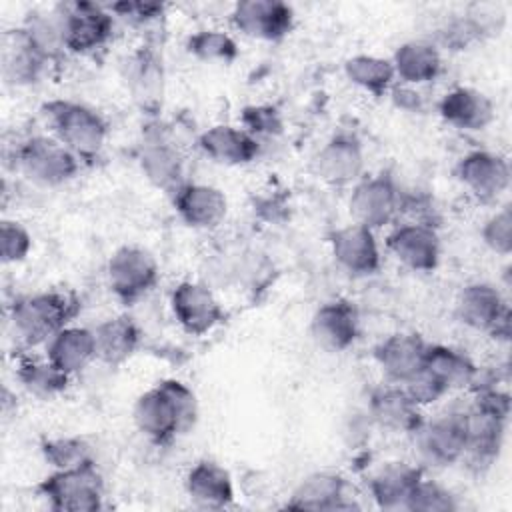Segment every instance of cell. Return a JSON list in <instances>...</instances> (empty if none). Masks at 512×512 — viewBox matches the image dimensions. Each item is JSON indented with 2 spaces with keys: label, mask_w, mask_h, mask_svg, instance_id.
<instances>
[{
  "label": "cell",
  "mask_w": 512,
  "mask_h": 512,
  "mask_svg": "<svg viewBox=\"0 0 512 512\" xmlns=\"http://www.w3.org/2000/svg\"><path fill=\"white\" fill-rule=\"evenodd\" d=\"M420 460L432 468H448L462 462L466 450V406L444 410L422 420L410 434Z\"/></svg>",
  "instance_id": "cell-5"
},
{
  "label": "cell",
  "mask_w": 512,
  "mask_h": 512,
  "mask_svg": "<svg viewBox=\"0 0 512 512\" xmlns=\"http://www.w3.org/2000/svg\"><path fill=\"white\" fill-rule=\"evenodd\" d=\"M92 330L96 342V360L112 368L128 362L142 342V330L128 314L110 316Z\"/></svg>",
  "instance_id": "cell-30"
},
{
  "label": "cell",
  "mask_w": 512,
  "mask_h": 512,
  "mask_svg": "<svg viewBox=\"0 0 512 512\" xmlns=\"http://www.w3.org/2000/svg\"><path fill=\"white\" fill-rule=\"evenodd\" d=\"M484 32V24L478 22L472 16H458L450 20L444 28L438 32V42H434L438 48L448 50H464L472 42H476Z\"/></svg>",
  "instance_id": "cell-44"
},
{
  "label": "cell",
  "mask_w": 512,
  "mask_h": 512,
  "mask_svg": "<svg viewBox=\"0 0 512 512\" xmlns=\"http://www.w3.org/2000/svg\"><path fill=\"white\" fill-rule=\"evenodd\" d=\"M422 476V466L404 460H392L382 464L372 474L368 480V492L374 504L382 510H406V502Z\"/></svg>",
  "instance_id": "cell-29"
},
{
  "label": "cell",
  "mask_w": 512,
  "mask_h": 512,
  "mask_svg": "<svg viewBox=\"0 0 512 512\" xmlns=\"http://www.w3.org/2000/svg\"><path fill=\"white\" fill-rule=\"evenodd\" d=\"M162 388L168 392L176 412H178V418H180V428H182V434H188L192 432V428L196 426L198 422V398L194 394V390L184 384L182 380H176V378H164L160 380Z\"/></svg>",
  "instance_id": "cell-43"
},
{
  "label": "cell",
  "mask_w": 512,
  "mask_h": 512,
  "mask_svg": "<svg viewBox=\"0 0 512 512\" xmlns=\"http://www.w3.org/2000/svg\"><path fill=\"white\" fill-rule=\"evenodd\" d=\"M406 510L410 512H454L458 510L456 496L436 480H422L412 490Z\"/></svg>",
  "instance_id": "cell-39"
},
{
  "label": "cell",
  "mask_w": 512,
  "mask_h": 512,
  "mask_svg": "<svg viewBox=\"0 0 512 512\" xmlns=\"http://www.w3.org/2000/svg\"><path fill=\"white\" fill-rule=\"evenodd\" d=\"M344 76L360 90L374 98L386 96L396 84V74L390 58L376 54H354L344 62Z\"/></svg>",
  "instance_id": "cell-35"
},
{
  "label": "cell",
  "mask_w": 512,
  "mask_h": 512,
  "mask_svg": "<svg viewBox=\"0 0 512 512\" xmlns=\"http://www.w3.org/2000/svg\"><path fill=\"white\" fill-rule=\"evenodd\" d=\"M82 302L72 290H44L16 296L8 308L12 332L26 348L46 344L80 314Z\"/></svg>",
  "instance_id": "cell-1"
},
{
  "label": "cell",
  "mask_w": 512,
  "mask_h": 512,
  "mask_svg": "<svg viewBox=\"0 0 512 512\" xmlns=\"http://www.w3.org/2000/svg\"><path fill=\"white\" fill-rule=\"evenodd\" d=\"M330 252L334 262L350 276H372L382 266V252L376 232L362 224H346L336 228L330 238Z\"/></svg>",
  "instance_id": "cell-18"
},
{
  "label": "cell",
  "mask_w": 512,
  "mask_h": 512,
  "mask_svg": "<svg viewBox=\"0 0 512 512\" xmlns=\"http://www.w3.org/2000/svg\"><path fill=\"white\" fill-rule=\"evenodd\" d=\"M508 416L478 404L466 406V450L462 462L474 472L488 470L502 452Z\"/></svg>",
  "instance_id": "cell-13"
},
{
  "label": "cell",
  "mask_w": 512,
  "mask_h": 512,
  "mask_svg": "<svg viewBox=\"0 0 512 512\" xmlns=\"http://www.w3.org/2000/svg\"><path fill=\"white\" fill-rule=\"evenodd\" d=\"M170 310L178 326L190 336H206L226 318L216 294L196 280H182L170 292Z\"/></svg>",
  "instance_id": "cell-11"
},
{
  "label": "cell",
  "mask_w": 512,
  "mask_h": 512,
  "mask_svg": "<svg viewBox=\"0 0 512 512\" xmlns=\"http://www.w3.org/2000/svg\"><path fill=\"white\" fill-rule=\"evenodd\" d=\"M312 164L316 176L328 186H354L364 176V146L356 134L338 132L324 142Z\"/></svg>",
  "instance_id": "cell-16"
},
{
  "label": "cell",
  "mask_w": 512,
  "mask_h": 512,
  "mask_svg": "<svg viewBox=\"0 0 512 512\" xmlns=\"http://www.w3.org/2000/svg\"><path fill=\"white\" fill-rule=\"evenodd\" d=\"M454 176L478 202L490 204L508 190L510 164L498 152L472 150L456 162Z\"/></svg>",
  "instance_id": "cell-14"
},
{
  "label": "cell",
  "mask_w": 512,
  "mask_h": 512,
  "mask_svg": "<svg viewBox=\"0 0 512 512\" xmlns=\"http://www.w3.org/2000/svg\"><path fill=\"white\" fill-rule=\"evenodd\" d=\"M386 250L412 272H432L440 264L442 242L432 224L408 220L388 232Z\"/></svg>",
  "instance_id": "cell-15"
},
{
  "label": "cell",
  "mask_w": 512,
  "mask_h": 512,
  "mask_svg": "<svg viewBox=\"0 0 512 512\" xmlns=\"http://www.w3.org/2000/svg\"><path fill=\"white\" fill-rule=\"evenodd\" d=\"M122 78L138 108L156 118L164 100V64L154 44H142L122 62Z\"/></svg>",
  "instance_id": "cell-12"
},
{
  "label": "cell",
  "mask_w": 512,
  "mask_h": 512,
  "mask_svg": "<svg viewBox=\"0 0 512 512\" xmlns=\"http://www.w3.org/2000/svg\"><path fill=\"white\" fill-rule=\"evenodd\" d=\"M22 28L48 62H58L66 54L62 22L56 8L52 12H30Z\"/></svg>",
  "instance_id": "cell-36"
},
{
  "label": "cell",
  "mask_w": 512,
  "mask_h": 512,
  "mask_svg": "<svg viewBox=\"0 0 512 512\" xmlns=\"http://www.w3.org/2000/svg\"><path fill=\"white\" fill-rule=\"evenodd\" d=\"M368 420L382 430L412 434L424 420L422 408L410 398L402 384L386 382L370 390Z\"/></svg>",
  "instance_id": "cell-20"
},
{
  "label": "cell",
  "mask_w": 512,
  "mask_h": 512,
  "mask_svg": "<svg viewBox=\"0 0 512 512\" xmlns=\"http://www.w3.org/2000/svg\"><path fill=\"white\" fill-rule=\"evenodd\" d=\"M38 496L56 512H96L104 508V478L94 462L52 470L36 484Z\"/></svg>",
  "instance_id": "cell-4"
},
{
  "label": "cell",
  "mask_w": 512,
  "mask_h": 512,
  "mask_svg": "<svg viewBox=\"0 0 512 512\" xmlns=\"http://www.w3.org/2000/svg\"><path fill=\"white\" fill-rule=\"evenodd\" d=\"M186 50L196 60L220 64H230L240 54L236 40L228 32L218 28H204L190 34L186 38Z\"/></svg>",
  "instance_id": "cell-37"
},
{
  "label": "cell",
  "mask_w": 512,
  "mask_h": 512,
  "mask_svg": "<svg viewBox=\"0 0 512 512\" xmlns=\"http://www.w3.org/2000/svg\"><path fill=\"white\" fill-rule=\"evenodd\" d=\"M2 52V76L10 86H32L36 84L46 66L50 64L36 44L30 40L28 32L20 26L6 30L0 40Z\"/></svg>",
  "instance_id": "cell-25"
},
{
  "label": "cell",
  "mask_w": 512,
  "mask_h": 512,
  "mask_svg": "<svg viewBox=\"0 0 512 512\" xmlns=\"http://www.w3.org/2000/svg\"><path fill=\"white\" fill-rule=\"evenodd\" d=\"M16 380L34 398L50 400L60 396L68 388L72 376L54 366L46 356L36 358L22 354L16 364Z\"/></svg>",
  "instance_id": "cell-34"
},
{
  "label": "cell",
  "mask_w": 512,
  "mask_h": 512,
  "mask_svg": "<svg viewBox=\"0 0 512 512\" xmlns=\"http://www.w3.org/2000/svg\"><path fill=\"white\" fill-rule=\"evenodd\" d=\"M114 18H122L132 26H146L164 14V4L158 2H118L108 6Z\"/></svg>",
  "instance_id": "cell-45"
},
{
  "label": "cell",
  "mask_w": 512,
  "mask_h": 512,
  "mask_svg": "<svg viewBox=\"0 0 512 512\" xmlns=\"http://www.w3.org/2000/svg\"><path fill=\"white\" fill-rule=\"evenodd\" d=\"M424 368L442 386L446 394L468 388L478 370V366L466 352L446 344L430 342L424 356Z\"/></svg>",
  "instance_id": "cell-33"
},
{
  "label": "cell",
  "mask_w": 512,
  "mask_h": 512,
  "mask_svg": "<svg viewBox=\"0 0 512 512\" xmlns=\"http://www.w3.org/2000/svg\"><path fill=\"white\" fill-rule=\"evenodd\" d=\"M64 46L72 54H92L104 48L114 36V14L96 2L58 4Z\"/></svg>",
  "instance_id": "cell-7"
},
{
  "label": "cell",
  "mask_w": 512,
  "mask_h": 512,
  "mask_svg": "<svg viewBox=\"0 0 512 512\" xmlns=\"http://www.w3.org/2000/svg\"><path fill=\"white\" fill-rule=\"evenodd\" d=\"M160 278V268L152 252L136 244L116 248L106 262V282L114 298L126 306L148 296Z\"/></svg>",
  "instance_id": "cell-6"
},
{
  "label": "cell",
  "mask_w": 512,
  "mask_h": 512,
  "mask_svg": "<svg viewBox=\"0 0 512 512\" xmlns=\"http://www.w3.org/2000/svg\"><path fill=\"white\" fill-rule=\"evenodd\" d=\"M402 188L390 172L362 176L350 192L348 210L356 224L380 230L400 216Z\"/></svg>",
  "instance_id": "cell-8"
},
{
  "label": "cell",
  "mask_w": 512,
  "mask_h": 512,
  "mask_svg": "<svg viewBox=\"0 0 512 512\" xmlns=\"http://www.w3.org/2000/svg\"><path fill=\"white\" fill-rule=\"evenodd\" d=\"M480 238L484 246L498 256H508L512 252V210L508 204L486 218Z\"/></svg>",
  "instance_id": "cell-40"
},
{
  "label": "cell",
  "mask_w": 512,
  "mask_h": 512,
  "mask_svg": "<svg viewBox=\"0 0 512 512\" xmlns=\"http://www.w3.org/2000/svg\"><path fill=\"white\" fill-rule=\"evenodd\" d=\"M184 490L194 506L222 510L234 502V480L230 472L214 460H198L184 478Z\"/></svg>",
  "instance_id": "cell-28"
},
{
  "label": "cell",
  "mask_w": 512,
  "mask_h": 512,
  "mask_svg": "<svg viewBox=\"0 0 512 512\" xmlns=\"http://www.w3.org/2000/svg\"><path fill=\"white\" fill-rule=\"evenodd\" d=\"M230 20L248 38L280 42L294 28V10L280 0H244L234 4Z\"/></svg>",
  "instance_id": "cell-17"
},
{
  "label": "cell",
  "mask_w": 512,
  "mask_h": 512,
  "mask_svg": "<svg viewBox=\"0 0 512 512\" xmlns=\"http://www.w3.org/2000/svg\"><path fill=\"white\" fill-rule=\"evenodd\" d=\"M458 320L496 340L510 338V308L502 292L490 282H470L456 298Z\"/></svg>",
  "instance_id": "cell-10"
},
{
  "label": "cell",
  "mask_w": 512,
  "mask_h": 512,
  "mask_svg": "<svg viewBox=\"0 0 512 512\" xmlns=\"http://www.w3.org/2000/svg\"><path fill=\"white\" fill-rule=\"evenodd\" d=\"M196 146L204 156L226 166L250 164L260 154V140L242 126L232 124H214L202 130L196 138Z\"/></svg>",
  "instance_id": "cell-26"
},
{
  "label": "cell",
  "mask_w": 512,
  "mask_h": 512,
  "mask_svg": "<svg viewBox=\"0 0 512 512\" xmlns=\"http://www.w3.org/2000/svg\"><path fill=\"white\" fill-rule=\"evenodd\" d=\"M440 118L464 132H478L492 124L494 102L472 86H454L438 100Z\"/></svg>",
  "instance_id": "cell-27"
},
{
  "label": "cell",
  "mask_w": 512,
  "mask_h": 512,
  "mask_svg": "<svg viewBox=\"0 0 512 512\" xmlns=\"http://www.w3.org/2000/svg\"><path fill=\"white\" fill-rule=\"evenodd\" d=\"M396 82L420 86L436 80L442 74V54L432 40H406L390 58Z\"/></svg>",
  "instance_id": "cell-32"
},
{
  "label": "cell",
  "mask_w": 512,
  "mask_h": 512,
  "mask_svg": "<svg viewBox=\"0 0 512 512\" xmlns=\"http://www.w3.org/2000/svg\"><path fill=\"white\" fill-rule=\"evenodd\" d=\"M240 126L254 138L278 136L284 130V120L278 108L270 104H252L242 110Z\"/></svg>",
  "instance_id": "cell-42"
},
{
  "label": "cell",
  "mask_w": 512,
  "mask_h": 512,
  "mask_svg": "<svg viewBox=\"0 0 512 512\" xmlns=\"http://www.w3.org/2000/svg\"><path fill=\"white\" fill-rule=\"evenodd\" d=\"M394 100V104L402 110H420V104H422V98L420 94L416 92V86H408V84H402V82H396L392 86V90L388 92Z\"/></svg>",
  "instance_id": "cell-46"
},
{
  "label": "cell",
  "mask_w": 512,
  "mask_h": 512,
  "mask_svg": "<svg viewBox=\"0 0 512 512\" xmlns=\"http://www.w3.org/2000/svg\"><path fill=\"white\" fill-rule=\"evenodd\" d=\"M170 196L178 218L194 230H212L220 226L228 214L226 194L212 184L186 180Z\"/></svg>",
  "instance_id": "cell-19"
},
{
  "label": "cell",
  "mask_w": 512,
  "mask_h": 512,
  "mask_svg": "<svg viewBox=\"0 0 512 512\" xmlns=\"http://www.w3.org/2000/svg\"><path fill=\"white\" fill-rule=\"evenodd\" d=\"M284 506L290 510H314V512L358 508V504L348 496L346 478L330 470H318L304 476L298 482V486L292 490Z\"/></svg>",
  "instance_id": "cell-22"
},
{
  "label": "cell",
  "mask_w": 512,
  "mask_h": 512,
  "mask_svg": "<svg viewBox=\"0 0 512 512\" xmlns=\"http://www.w3.org/2000/svg\"><path fill=\"white\" fill-rule=\"evenodd\" d=\"M310 334L324 350H348L360 334L356 308L344 298H334L320 304L310 318Z\"/></svg>",
  "instance_id": "cell-23"
},
{
  "label": "cell",
  "mask_w": 512,
  "mask_h": 512,
  "mask_svg": "<svg viewBox=\"0 0 512 512\" xmlns=\"http://www.w3.org/2000/svg\"><path fill=\"white\" fill-rule=\"evenodd\" d=\"M46 358L68 376L80 374L96 360L94 330L78 324H68L58 330L46 344Z\"/></svg>",
  "instance_id": "cell-31"
},
{
  "label": "cell",
  "mask_w": 512,
  "mask_h": 512,
  "mask_svg": "<svg viewBox=\"0 0 512 512\" xmlns=\"http://www.w3.org/2000/svg\"><path fill=\"white\" fill-rule=\"evenodd\" d=\"M32 250V236L28 228L16 220H2L0 224V258L4 264H20Z\"/></svg>",
  "instance_id": "cell-41"
},
{
  "label": "cell",
  "mask_w": 512,
  "mask_h": 512,
  "mask_svg": "<svg viewBox=\"0 0 512 512\" xmlns=\"http://www.w3.org/2000/svg\"><path fill=\"white\" fill-rule=\"evenodd\" d=\"M42 118L54 138L70 148L84 164L100 158L110 126L92 106L76 100H50L42 104Z\"/></svg>",
  "instance_id": "cell-2"
},
{
  "label": "cell",
  "mask_w": 512,
  "mask_h": 512,
  "mask_svg": "<svg viewBox=\"0 0 512 512\" xmlns=\"http://www.w3.org/2000/svg\"><path fill=\"white\" fill-rule=\"evenodd\" d=\"M42 458L52 470H68L94 462L90 444L80 436H56L40 444Z\"/></svg>",
  "instance_id": "cell-38"
},
{
  "label": "cell",
  "mask_w": 512,
  "mask_h": 512,
  "mask_svg": "<svg viewBox=\"0 0 512 512\" xmlns=\"http://www.w3.org/2000/svg\"><path fill=\"white\" fill-rule=\"evenodd\" d=\"M14 164L32 184L58 188L74 180L84 162L52 134H34L16 146Z\"/></svg>",
  "instance_id": "cell-3"
},
{
  "label": "cell",
  "mask_w": 512,
  "mask_h": 512,
  "mask_svg": "<svg viewBox=\"0 0 512 512\" xmlns=\"http://www.w3.org/2000/svg\"><path fill=\"white\" fill-rule=\"evenodd\" d=\"M138 166L144 178L166 194H172L186 182L180 146L172 140L168 128L156 118L144 128V138L138 148Z\"/></svg>",
  "instance_id": "cell-9"
},
{
  "label": "cell",
  "mask_w": 512,
  "mask_h": 512,
  "mask_svg": "<svg viewBox=\"0 0 512 512\" xmlns=\"http://www.w3.org/2000/svg\"><path fill=\"white\" fill-rule=\"evenodd\" d=\"M428 342L414 332H394L374 348V360L386 382L404 384L422 366Z\"/></svg>",
  "instance_id": "cell-24"
},
{
  "label": "cell",
  "mask_w": 512,
  "mask_h": 512,
  "mask_svg": "<svg viewBox=\"0 0 512 512\" xmlns=\"http://www.w3.org/2000/svg\"><path fill=\"white\" fill-rule=\"evenodd\" d=\"M132 420L136 430L156 446H166L182 436L178 412L160 382L136 398Z\"/></svg>",
  "instance_id": "cell-21"
}]
</instances>
